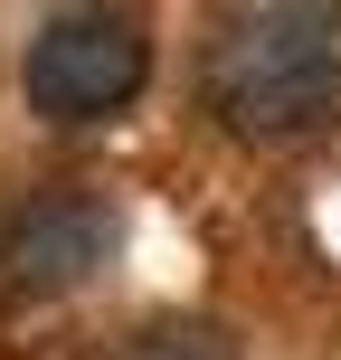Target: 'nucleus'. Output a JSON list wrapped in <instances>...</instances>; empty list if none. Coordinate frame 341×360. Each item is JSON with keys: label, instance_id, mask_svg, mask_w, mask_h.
Here are the masks:
<instances>
[{"label": "nucleus", "instance_id": "f257e3e1", "mask_svg": "<svg viewBox=\"0 0 341 360\" xmlns=\"http://www.w3.org/2000/svg\"><path fill=\"white\" fill-rule=\"evenodd\" d=\"M199 95L247 143L341 133V0H256L209 48Z\"/></svg>", "mask_w": 341, "mask_h": 360}, {"label": "nucleus", "instance_id": "f03ea898", "mask_svg": "<svg viewBox=\"0 0 341 360\" xmlns=\"http://www.w3.org/2000/svg\"><path fill=\"white\" fill-rule=\"evenodd\" d=\"M143 86H152V29L133 0H57L29 29L19 95L48 124H114Z\"/></svg>", "mask_w": 341, "mask_h": 360}, {"label": "nucleus", "instance_id": "7ed1b4c3", "mask_svg": "<svg viewBox=\"0 0 341 360\" xmlns=\"http://www.w3.org/2000/svg\"><path fill=\"white\" fill-rule=\"evenodd\" d=\"M114 256V209L86 180H57L0 209V285L10 294H76Z\"/></svg>", "mask_w": 341, "mask_h": 360}, {"label": "nucleus", "instance_id": "20e7f679", "mask_svg": "<svg viewBox=\"0 0 341 360\" xmlns=\"http://www.w3.org/2000/svg\"><path fill=\"white\" fill-rule=\"evenodd\" d=\"M105 360H247V351H237V332L209 323V313H152V323H133Z\"/></svg>", "mask_w": 341, "mask_h": 360}]
</instances>
